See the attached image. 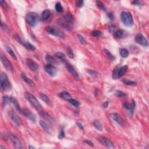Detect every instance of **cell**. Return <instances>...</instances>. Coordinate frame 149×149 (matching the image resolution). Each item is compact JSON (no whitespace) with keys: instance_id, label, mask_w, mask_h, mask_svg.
Instances as JSON below:
<instances>
[{"instance_id":"cell-45","label":"cell","mask_w":149,"mask_h":149,"mask_svg":"<svg viewBox=\"0 0 149 149\" xmlns=\"http://www.w3.org/2000/svg\"><path fill=\"white\" fill-rule=\"evenodd\" d=\"M105 52H106V54H107V56L109 58L111 59L112 60H114V59H115L114 57V56L112 55L111 54L110 52H109V51H108V50L105 49Z\"/></svg>"},{"instance_id":"cell-14","label":"cell","mask_w":149,"mask_h":149,"mask_svg":"<svg viewBox=\"0 0 149 149\" xmlns=\"http://www.w3.org/2000/svg\"><path fill=\"white\" fill-rule=\"evenodd\" d=\"M99 141L104 146L108 147V148H114V145L113 143L111 141H110L108 139L104 136H100L98 138Z\"/></svg>"},{"instance_id":"cell-10","label":"cell","mask_w":149,"mask_h":149,"mask_svg":"<svg viewBox=\"0 0 149 149\" xmlns=\"http://www.w3.org/2000/svg\"><path fill=\"white\" fill-rule=\"evenodd\" d=\"M44 69L45 72L47 73L51 76H55L57 74V68L52 64H48L45 65Z\"/></svg>"},{"instance_id":"cell-48","label":"cell","mask_w":149,"mask_h":149,"mask_svg":"<svg viewBox=\"0 0 149 149\" xmlns=\"http://www.w3.org/2000/svg\"><path fill=\"white\" fill-rule=\"evenodd\" d=\"M84 142L86 143V144H87L88 145L90 146H92V147L94 146V144L93 143L91 142L90 140H86L84 141Z\"/></svg>"},{"instance_id":"cell-42","label":"cell","mask_w":149,"mask_h":149,"mask_svg":"<svg viewBox=\"0 0 149 149\" xmlns=\"http://www.w3.org/2000/svg\"><path fill=\"white\" fill-rule=\"evenodd\" d=\"M87 72L91 76H92L93 77H97V76H98V74H97V72H96L95 71H93V70L89 69L87 71Z\"/></svg>"},{"instance_id":"cell-54","label":"cell","mask_w":149,"mask_h":149,"mask_svg":"<svg viewBox=\"0 0 149 149\" xmlns=\"http://www.w3.org/2000/svg\"><path fill=\"white\" fill-rule=\"evenodd\" d=\"M6 149V148H5V147L2 146V145H1V146H0V149Z\"/></svg>"},{"instance_id":"cell-5","label":"cell","mask_w":149,"mask_h":149,"mask_svg":"<svg viewBox=\"0 0 149 149\" xmlns=\"http://www.w3.org/2000/svg\"><path fill=\"white\" fill-rule=\"evenodd\" d=\"M45 30L47 33L49 34L52 35V36H55L60 38H64L65 37L64 33L61 31L60 30L55 27L53 26H48L45 27Z\"/></svg>"},{"instance_id":"cell-15","label":"cell","mask_w":149,"mask_h":149,"mask_svg":"<svg viewBox=\"0 0 149 149\" xmlns=\"http://www.w3.org/2000/svg\"><path fill=\"white\" fill-rule=\"evenodd\" d=\"M26 64L29 68L33 72H36L39 69V65L37 63H36L34 60H32V59H27L26 61Z\"/></svg>"},{"instance_id":"cell-22","label":"cell","mask_w":149,"mask_h":149,"mask_svg":"<svg viewBox=\"0 0 149 149\" xmlns=\"http://www.w3.org/2000/svg\"><path fill=\"white\" fill-rule=\"evenodd\" d=\"M66 68L67 70L68 71V72H69L71 74H72L73 76L75 77H78V74L77 72L76 71V70L74 69V68L73 67L72 65H71L69 64H68L66 62Z\"/></svg>"},{"instance_id":"cell-36","label":"cell","mask_w":149,"mask_h":149,"mask_svg":"<svg viewBox=\"0 0 149 149\" xmlns=\"http://www.w3.org/2000/svg\"><path fill=\"white\" fill-rule=\"evenodd\" d=\"M93 125L98 130H100V131H101L103 130V127H102V125L98 121H95L93 122Z\"/></svg>"},{"instance_id":"cell-24","label":"cell","mask_w":149,"mask_h":149,"mask_svg":"<svg viewBox=\"0 0 149 149\" xmlns=\"http://www.w3.org/2000/svg\"><path fill=\"white\" fill-rule=\"evenodd\" d=\"M21 77H22L23 80L24 81H25L27 85H29L30 86H34V82H33L32 80L30 79L29 78V77H27L26 76V74H25L22 73V74H21Z\"/></svg>"},{"instance_id":"cell-30","label":"cell","mask_w":149,"mask_h":149,"mask_svg":"<svg viewBox=\"0 0 149 149\" xmlns=\"http://www.w3.org/2000/svg\"><path fill=\"white\" fill-rule=\"evenodd\" d=\"M6 50H7L8 53V54H10L11 56V57L13 59H14V60H17V58H16V55H15L14 52L13 51V50L11 49V48L10 47L7 45V46H6Z\"/></svg>"},{"instance_id":"cell-13","label":"cell","mask_w":149,"mask_h":149,"mask_svg":"<svg viewBox=\"0 0 149 149\" xmlns=\"http://www.w3.org/2000/svg\"><path fill=\"white\" fill-rule=\"evenodd\" d=\"M22 114L32 121V122H35L36 121V117L34 114L31 111L27 108H24L22 109Z\"/></svg>"},{"instance_id":"cell-18","label":"cell","mask_w":149,"mask_h":149,"mask_svg":"<svg viewBox=\"0 0 149 149\" xmlns=\"http://www.w3.org/2000/svg\"><path fill=\"white\" fill-rule=\"evenodd\" d=\"M111 118H112L114 121H115L117 123L119 124L120 125H124V119L121 118V117L117 113H112L111 114Z\"/></svg>"},{"instance_id":"cell-43","label":"cell","mask_w":149,"mask_h":149,"mask_svg":"<svg viewBox=\"0 0 149 149\" xmlns=\"http://www.w3.org/2000/svg\"><path fill=\"white\" fill-rule=\"evenodd\" d=\"M1 27H2V29L4 30V31L6 32H8L9 28L7 24L4 23H1Z\"/></svg>"},{"instance_id":"cell-16","label":"cell","mask_w":149,"mask_h":149,"mask_svg":"<svg viewBox=\"0 0 149 149\" xmlns=\"http://www.w3.org/2000/svg\"><path fill=\"white\" fill-rule=\"evenodd\" d=\"M133 103L132 104H130L128 101H125L124 103V107L125 108L127 109L129 113L130 114V116H132L134 113V109L136 107V104H135V102L134 100H132Z\"/></svg>"},{"instance_id":"cell-28","label":"cell","mask_w":149,"mask_h":149,"mask_svg":"<svg viewBox=\"0 0 149 149\" xmlns=\"http://www.w3.org/2000/svg\"><path fill=\"white\" fill-rule=\"evenodd\" d=\"M45 60L47 62H48L49 64H52L55 63L56 60L54 57L50 55L47 54L45 57Z\"/></svg>"},{"instance_id":"cell-2","label":"cell","mask_w":149,"mask_h":149,"mask_svg":"<svg viewBox=\"0 0 149 149\" xmlns=\"http://www.w3.org/2000/svg\"><path fill=\"white\" fill-rule=\"evenodd\" d=\"M120 19L122 23L127 27H132L133 25V17L131 13L123 11L120 15Z\"/></svg>"},{"instance_id":"cell-23","label":"cell","mask_w":149,"mask_h":149,"mask_svg":"<svg viewBox=\"0 0 149 149\" xmlns=\"http://www.w3.org/2000/svg\"><path fill=\"white\" fill-rule=\"evenodd\" d=\"M59 96H60L61 98H63L64 100H66V101H68V100L72 98V97L70 95L69 93L66 92V91H63V92L60 93H59Z\"/></svg>"},{"instance_id":"cell-17","label":"cell","mask_w":149,"mask_h":149,"mask_svg":"<svg viewBox=\"0 0 149 149\" xmlns=\"http://www.w3.org/2000/svg\"><path fill=\"white\" fill-rule=\"evenodd\" d=\"M10 101L11 103L12 104L15 108V109L17 110L18 112H19V113L22 114V109L21 108L20 104H19V102H18V100L16 99L15 97H10Z\"/></svg>"},{"instance_id":"cell-51","label":"cell","mask_w":149,"mask_h":149,"mask_svg":"<svg viewBox=\"0 0 149 149\" xmlns=\"http://www.w3.org/2000/svg\"><path fill=\"white\" fill-rule=\"evenodd\" d=\"M1 136H2V139L4 140H5L6 141V140H7L8 139L7 135H5V134H2V135H1Z\"/></svg>"},{"instance_id":"cell-33","label":"cell","mask_w":149,"mask_h":149,"mask_svg":"<svg viewBox=\"0 0 149 149\" xmlns=\"http://www.w3.org/2000/svg\"><path fill=\"white\" fill-rule=\"evenodd\" d=\"M40 97L41 99H42L43 101H44L45 103H47V104H49L50 103V98L47 95H45L43 93H40Z\"/></svg>"},{"instance_id":"cell-27","label":"cell","mask_w":149,"mask_h":149,"mask_svg":"<svg viewBox=\"0 0 149 149\" xmlns=\"http://www.w3.org/2000/svg\"><path fill=\"white\" fill-rule=\"evenodd\" d=\"M124 30L121 29L115 30V32H114V36L115 38H117V39H121V38H122L124 36Z\"/></svg>"},{"instance_id":"cell-32","label":"cell","mask_w":149,"mask_h":149,"mask_svg":"<svg viewBox=\"0 0 149 149\" xmlns=\"http://www.w3.org/2000/svg\"><path fill=\"white\" fill-rule=\"evenodd\" d=\"M68 102H69L70 104H71L73 106H74V107L76 108L79 107L80 106L79 102L78 101H77V100L73 99L72 98H71V99H69V100H68Z\"/></svg>"},{"instance_id":"cell-47","label":"cell","mask_w":149,"mask_h":149,"mask_svg":"<svg viewBox=\"0 0 149 149\" xmlns=\"http://www.w3.org/2000/svg\"><path fill=\"white\" fill-rule=\"evenodd\" d=\"M1 6L2 7L4 10H7L8 8V5L7 4V2L5 1H1Z\"/></svg>"},{"instance_id":"cell-20","label":"cell","mask_w":149,"mask_h":149,"mask_svg":"<svg viewBox=\"0 0 149 149\" xmlns=\"http://www.w3.org/2000/svg\"><path fill=\"white\" fill-rule=\"evenodd\" d=\"M39 123H40V125L41 127H42L44 129H45V130H46L48 133H53L54 129H53V128L51 127V126L49 125H48V124H47L46 122H44V121H40Z\"/></svg>"},{"instance_id":"cell-39","label":"cell","mask_w":149,"mask_h":149,"mask_svg":"<svg viewBox=\"0 0 149 149\" xmlns=\"http://www.w3.org/2000/svg\"><path fill=\"white\" fill-rule=\"evenodd\" d=\"M77 39H78V40H79L80 43L82 44H87V42H86V39H85V38L83 37V36H81V35L77 34Z\"/></svg>"},{"instance_id":"cell-9","label":"cell","mask_w":149,"mask_h":149,"mask_svg":"<svg viewBox=\"0 0 149 149\" xmlns=\"http://www.w3.org/2000/svg\"><path fill=\"white\" fill-rule=\"evenodd\" d=\"M0 58H1V61L2 62V64L4 65V66L5 67L6 69L8 71H10L12 72L13 70V66L12 65L11 62L9 61L8 59L6 57V56L4 55L2 53H1L0 54Z\"/></svg>"},{"instance_id":"cell-55","label":"cell","mask_w":149,"mask_h":149,"mask_svg":"<svg viewBox=\"0 0 149 149\" xmlns=\"http://www.w3.org/2000/svg\"><path fill=\"white\" fill-rule=\"evenodd\" d=\"M29 149H34V147L32 146H29Z\"/></svg>"},{"instance_id":"cell-6","label":"cell","mask_w":149,"mask_h":149,"mask_svg":"<svg viewBox=\"0 0 149 149\" xmlns=\"http://www.w3.org/2000/svg\"><path fill=\"white\" fill-rule=\"evenodd\" d=\"M37 19L38 15L37 13L34 12H29L26 16V21L27 23L32 27H34L36 25Z\"/></svg>"},{"instance_id":"cell-53","label":"cell","mask_w":149,"mask_h":149,"mask_svg":"<svg viewBox=\"0 0 149 149\" xmlns=\"http://www.w3.org/2000/svg\"><path fill=\"white\" fill-rule=\"evenodd\" d=\"M108 102H105L103 104V106H104V108H107L108 107Z\"/></svg>"},{"instance_id":"cell-25","label":"cell","mask_w":149,"mask_h":149,"mask_svg":"<svg viewBox=\"0 0 149 149\" xmlns=\"http://www.w3.org/2000/svg\"><path fill=\"white\" fill-rule=\"evenodd\" d=\"M55 57H57L58 59H59L60 61H61L62 62H64V63H66V62H67L66 57H65V54H64V53L61 52H57L55 53Z\"/></svg>"},{"instance_id":"cell-40","label":"cell","mask_w":149,"mask_h":149,"mask_svg":"<svg viewBox=\"0 0 149 149\" xmlns=\"http://www.w3.org/2000/svg\"><path fill=\"white\" fill-rule=\"evenodd\" d=\"M115 95L118 97H121V98H122V97H125L126 96L125 93L124 92H123L121 90H117L115 93Z\"/></svg>"},{"instance_id":"cell-44","label":"cell","mask_w":149,"mask_h":149,"mask_svg":"<svg viewBox=\"0 0 149 149\" xmlns=\"http://www.w3.org/2000/svg\"><path fill=\"white\" fill-rule=\"evenodd\" d=\"M83 4H84V1H82V0H78L76 2V5L77 7H82L83 6Z\"/></svg>"},{"instance_id":"cell-3","label":"cell","mask_w":149,"mask_h":149,"mask_svg":"<svg viewBox=\"0 0 149 149\" xmlns=\"http://www.w3.org/2000/svg\"><path fill=\"white\" fill-rule=\"evenodd\" d=\"M1 80V92L10 90L11 88V84L8 80V77L5 72H2L0 75Z\"/></svg>"},{"instance_id":"cell-50","label":"cell","mask_w":149,"mask_h":149,"mask_svg":"<svg viewBox=\"0 0 149 149\" xmlns=\"http://www.w3.org/2000/svg\"><path fill=\"white\" fill-rule=\"evenodd\" d=\"M132 3L135 5H140V2L138 1H133Z\"/></svg>"},{"instance_id":"cell-29","label":"cell","mask_w":149,"mask_h":149,"mask_svg":"<svg viewBox=\"0 0 149 149\" xmlns=\"http://www.w3.org/2000/svg\"><path fill=\"white\" fill-rule=\"evenodd\" d=\"M119 53H120V55H121L122 58H124L128 57L129 54L128 50L126 49V48H121V49L120 50Z\"/></svg>"},{"instance_id":"cell-1","label":"cell","mask_w":149,"mask_h":149,"mask_svg":"<svg viewBox=\"0 0 149 149\" xmlns=\"http://www.w3.org/2000/svg\"><path fill=\"white\" fill-rule=\"evenodd\" d=\"M57 22L58 24L61 27L70 30L73 27L74 18L71 13H66L63 16V18H59Z\"/></svg>"},{"instance_id":"cell-37","label":"cell","mask_w":149,"mask_h":149,"mask_svg":"<svg viewBox=\"0 0 149 149\" xmlns=\"http://www.w3.org/2000/svg\"><path fill=\"white\" fill-rule=\"evenodd\" d=\"M10 101V98L9 97H8L7 96H4L2 97V106L3 107H5V106L8 104L9 101Z\"/></svg>"},{"instance_id":"cell-7","label":"cell","mask_w":149,"mask_h":149,"mask_svg":"<svg viewBox=\"0 0 149 149\" xmlns=\"http://www.w3.org/2000/svg\"><path fill=\"white\" fill-rule=\"evenodd\" d=\"M128 69V65H124V66H123L121 68L117 67L113 72V78L114 79H117L120 78V77L122 76L125 74Z\"/></svg>"},{"instance_id":"cell-19","label":"cell","mask_w":149,"mask_h":149,"mask_svg":"<svg viewBox=\"0 0 149 149\" xmlns=\"http://www.w3.org/2000/svg\"><path fill=\"white\" fill-rule=\"evenodd\" d=\"M39 114H40V116L42 117L43 119H44L45 120H46V121H47L48 122L51 123V124H54V123L55 122V121L54 118L50 116L48 114L46 113V112H45L44 111H40V112H39Z\"/></svg>"},{"instance_id":"cell-4","label":"cell","mask_w":149,"mask_h":149,"mask_svg":"<svg viewBox=\"0 0 149 149\" xmlns=\"http://www.w3.org/2000/svg\"><path fill=\"white\" fill-rule=\"evenodd\" d=\"M25 97L30 102V104L34 106V108L39 109V110L42 109V106H41L40 103L37 100V98H36V97L34 96H33L32 94L28 92H26L25 93Z\"/></svg>"},{"instance_id":"cell-41","label":"cell","mask_w":149,"mask_h":149,"mask_svg":"<svg viewBox=\"0 0 149 149\" xmlns=\"http://www.w3.org/2000/svg\"><path fill=\"white\" fill-rule=\"evenodd\" d=\"M92 35L95 37H100L102 35V32L100 30H94L92 32Z\"/></svg>"},{"instance_id":"cell-46","label":"cell","mask_w":149,"mask_h":149,"mask_svg":"<svg viewBox=\"0 0 149 149\" xmlns=\"http://www.w3.org/2000/svg\"><path fill=\"white\" fill-rule=\"evenodd\" d=\"M65 136V133H64V130L63 129H61L60 130V133L58 135V138L60 139H62L64 138V137Z\"/></svg>"},{"instance_id":"cell-21","label":"cell","mask_w":149,"mask_h":149,"mask_svg":"<svg viewBox=\"0 0 149 149\" xmlns=\"http://www.w3.org/2000/svg\"><path fill=\"white\" fill-rule=\"evenodd\" d=\"M51 15V13L50 12V10H45L43 12L41 15V21H45L49 18Z\"/></svg>"},{"instance_id":"cell-49","label":"cell","mask_w":149,"mask_h":149,"mask_svg":"<svg viewBox=\"0 0 149 149\" xmlns=\"http://www.w3.org/2000/svg\"><path fill=\"white\" fill-rule=\"evenodd\" d=\"M107 15H108V17L109 19H111V20H113L114 18V16L113 13L109 12V13H108Z\"/></svg>"},{"instance_id":"cell-8","label":"cell","mask_w":149,"mask_h":149,"mask_svg":"<svg viewBox=\"0 0 149 149\" xmlns=\"http://www.w3.org/2000/svg\"><path fill=\"white\" fill-rule=\"evenodd\" d=\"M8 115L11 118V119L12 121V122L16 125L17 127H21L22 125V119L18 117V115L16 114V113L13 111H9Z\"/></svg>"},{"instance_id":"cell-26","label":"cell","mask_w":149,"mask_h":149,"mask_svg":"<svg viewBox=\"0 0 149 149\" xmlns=\"http://www.w3.org/2000/svg\"><path fill=\"white\" fill-rule=\"evenodd\" d=\"M23 46H24L27 50H30V51H35L36 50V47L34 45L32 44L29 42H23L22 44Z\"/></svg>"},{"instance_id":"cell-52","label":"cell","mask_w":149,"mask_h":149,"mask_svg":"<svg viewBox=\"0 0 149 149\" xmlns=\"http://www.w3.org/2000/svg\"><path fill=\"white\" fill-rule=\"evenodd\" d=\"M77 126H78V127L80 129H83V125H82L80 124V122H77Z\"/></svg>"},{"instance_id":"cell-12","label":"cell","mask_w":149,"mask_h":149,"mask_svg":"<svg viewBox=\"0 0 149 149\" xmlns=\"http://www.w3.org/2000/svg\"><path fill=\"white\" fill-rule=\"evenodd\" d=\"M9 137H10L11 140V142H12L13 146H14L15 148L19 149L23 148V146L22 142H21L20 140L19 139V138H18L17 136H16L13 134H10Z\"/></svg>"},{"instance_id":"cell-38","label":"cell","mask_w":149,"mask_h":149,"mask_svg":"<svg viewBox=\"0 0 149 149\" xmlns=\"http://www.w3.org/2000/svg\"><path fill=\"white\" fill-rule=\"evenodd\" d=\"M96 5L97 7L99 9H100L101 10H104V11L106 10V7H105L104 4L102 2H101V1H96Z\"/></svg>"},{"instance_id":"cell-31","label":"cell","mask_w":149,"mask_h":149,"mask_svg":"<svg viewBox=\"0 0 149 149\" xmlns=\"http://www.w3.org/2000/svg\"><path fill=\"white\" fill-rule=\"evenodd\" d=\"M124 84L125 85H128V86H134L136 85V83L134 81H132V80H130L129 79H125L123 80L122 81Z\"/></svg>"},{"instance_id":"cell-11","label":"cell","mask_w":149,"mask_h":149,"mask_svg":"<svg viewBox=\"0 0 149 149\" xmlns=\"http://www.w3.org/2000/svg\"><path fill=\"white\" fill-rule=\"evenodd\" d=\"M135 42L139 44L144 47L149 46L148 40L142 34H138L135 37Z\"/></svg>"},{"instance_id":"cell-35","label":"cell","mask_w":149,"mask_h":149,"mask_svg":"<svg viewBox=\"0 0 149 149\" xmlns=\"http://www.w3.org/2000/svg\"><path fill=\"white\" fill-rule=\"evenodd\" d=\"M66 53H67L68 56L70 58H74V51H73V50L72 49V48H71V47L69 46L67 47V48H66Z\"/></svg>"},{"instance_id":"cell-34","label":"cell","mask_w":149,"mask_h":149,"mask_svg":"<svg viewBox=\"0 0 149 149\" xmlns=\"http://www.w3.org/2000/svg\"><path fill=\"white\" fill-rule=\"evenodd\" d=\"M55 8L56 11L58 12H59V13L63 12L64 8H63V7H62L61 4L60 2H57V4H55Z\"/></svg>"}]
</instances>
